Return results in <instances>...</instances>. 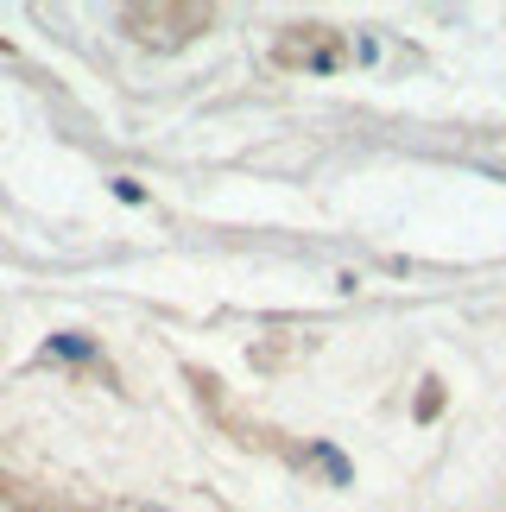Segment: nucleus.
<instances>
[{
  "mask_svg": "<svg viewBox=\"0 0 506 512\" xmlns=\"http://www.w3.org/2000/svg\"><path fill=\"white\" fill-rule=\"evenodd\" d=\"M51 354H64V361H83L89 342H83V336H57V342H51Z\"/></svg>",
  "mask_w": 506,
  "mask_h": 512,
  "instance_id": "f257e3e1",
  "label": "nucleus"
},
{
  "mask_svg": "<svg viewBox=\"0 0 506 512\" xmlns=\"http://www.w3.org/2000/svg\"><path fill=\"white\" fill-rule=\"evenodd\" d=\"M114 196H121V203H140V196H146V190H140V184H133V177H114Z\"/></svg>",
  "mask_w": 506,
  "mask_h": 512,
  "instance_id": "f03ea898",
  "label": "nucleus"
}]
</instances>
